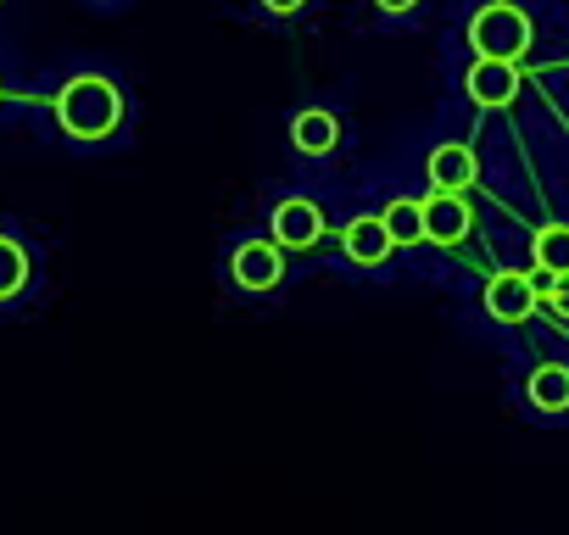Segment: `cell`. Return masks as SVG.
Wrapping results in <instances>:
<instances>
[{
    "mask_svg": "<svg viewBox=\"0 0 569 535\" xmlns=\"http://www.w3.org/2000/svg\"><path fill=\"white\" fill-rule=\"evenodd\" d=\"M268 229H273V245H279V251H313V245L325 240V206L308 201V195H284V201L273 206Z\"/></svg>",
    "mask_w": 569,
    "mask_h": 535,
    "instance_id": "3",
    "label": "cell"
},
{
    "mask_svg": "<svg viewBox=\"0 0 569 535\" xmlns=\"http://www.w3.org/2000/svg\"><path fill=\"white\" fill-rule=\"evenodd\" d=\"M547 307H552L558 319H569V274H552V285H547Z\"/></svg>",
    "mask_w": 569,
    "mask_h": 535,
    "instance_id": "15",
    "label": "cell"
},
{
    "mask_svg": "<svg viewBox=\"0 0 569 535\" xmlns=\"http://www.w3.org/2000/svg\"><path fill=\"white\" fill-rule=\"evenodd\" d=\"M23 285H29V256H23L18 240L0 234V302H12Z\"/></svg>",
    "mask_w": 569,
    "mask_h": 535,
    "instance_id": "14",
    "label": "cell"
},
{
    "mask_svg": "<svg viewBox=\"0 0 569 535\" xmlns=\"http://www.w3.org/2000/svg\"><path fill=\"white\" fill-rule=\"evenodd\" d=\"M57 123H62L68 140H84V145L107 140V134L123 123V95H118V84L101 79V73L68 79L62 95H57Z\"/></svg>",
    "mask_w": 569,
    "mask_h": 535,
    "instance_id": "1",
    "label": "cell"
},
{
    "mask_svg": "<svg viewBox=\"0 0 569 535\" xmlns=\"http://www.w3.org/2000/svg\"><path fill=\"white\" fill-rule=\"evenodd\" d=\"M475 179H480V162H475V151H469V145H458V140H452V145H436V151H430V184H436V190L463 195Z\"/></svg>",
    "mask_w": 569,
    "mask_h": 535,
    "instance_id": "9",
    "label": "cell"
},
{
    "mask_svg": "<svg viewBox=\"0 0 569 535\" xmlns=\"http://www.w3.org/2000/svg\"><path fill=\"white\" fill-rule=\"evenodd\" d=\"M375 7H380V12H391V18H408V12L419 7V0H375Z\"/></svg>",
    "mask_w": 569,
    "mask_h": 535,
    "instance_id": "16",
    "label": "cell"
},
{
    "mask_svg": "<svg viewBox=\"0 0 569 535\" xmlns=\"http://www.w3.org/2000/svg\"><path fill=\"white\" fill-rule=\"evenodd\" d=\"M525 396H530L536 413H569V369H563V363H541V369L530 374Z\"/></svg>",
    "mask_w": 569,
    "mask_h": 535,
    "instance_id": "11",
    "label": "cell"
},
{
    "mask_svg": "<svg viewBox=\"0 0 569 535\" xmlns=\"http://www.w3.org/2000/svg\"><path fill=\"white\" fill-rule=\"evenodd\" d=\"M463 90L475 107H508L519 95V62H491V57H475V68L463 73Z\"/></svg>",
    "mask_w": 569,
    "mask_h": 535,
    "instance_id": "6",
    "label": "cell"
},
{
    "mask_svg": "<svg viewBox=\"0 0 569 535\" xmlns=\"http://www.w3.org/2000/svg\"><path fill=\"white\" fill-rule=\"evenodd\" d=\"M469 229H475V212H469L463 195L436 190V195L425 201V240H436V245H463Z\"/></svg>",
    "mask_w": 569,
    "mask_h": 535,
    "instance_id": "7",
    "label": "cell"
},
{
    "mask_svg": "<svg viewBox=\"0 0 569 535\" xmlns=\"http://www.w3.org/2000/svg\"><path fill=\"white\" fill-rule=\"evenodd\" d=\"M262 7H268L273 18H291V12H302V0H262Z\"/></svg>",
    "mask_w": 569,
    "mask_h": 535,
    "instance_id": "17",
    "label": "cell"
},
{
    "mask_svg": "<svg viewBox=\"0 0 569 535\" xmlns=\"http://www.w3.org/2000/svg\"><path fill=\"white\" fill-rule=\"evenodd\" d=\"M229 280H234L240 291H251V296L279 291V280H284V256H279V245H273V240H240L234 256H229Z\"/></svg>",
    "mask_w": 569,
    "mask_h": 535,
    "instance_id": "4",
    "label": "cell"
},
{
    "mask_svg": "<svg viewBox=\"0 0 569 535\" xmlns=\"http://www.w3.org/2000/svg\"><path fill=\"white\" fill-rule=\"evenodd\" d=\"M536 302H541V291L530 274H491L486 280V313L497 324H525L536 313Z\"/></svg>",
    "mask_w": 569,
    "mask_h": 535,
    "instance_id": "5",
    "label": "cell"
},
{
    "mask_svg": "<svg viewBox=\"0 0 569 535\" xmlns=\"http://www.w3.org/2000/svg\"><path fill=\"white\" fill-rule=\"evenodd\" d=\"M291 140H297L302 157H330L341 145V123L330 112H297L291 118Z\"/></svg>",
    "mask_w": 569,
    "mask_h": 535,
    "instance_id": "10",
    "label": "cell"
},
{
    "mask_svg": "<svg viewBox=\"0 0 569 535\" xmlns=\"http://www.w3.org/2000/svg\"><path fill=\"white\" fill-rule=\"evenodd\" d=\"M380 218H386V229H391L397 245H419V240H425V201H408V195H402V201H391Z\"/></svg>",
    "mask_w": 569,
    "mask_h": 535,
    "instance_id": "13",
    "label": "cell"
},
{
    "mask_svg": "<svg viewBox=\"0 0 569 535\" xmlns=\"http://www.w3.org/2000/svg\"><path fill=\"white\" fill-rule=\"evenodd\" d=\"M341 245H347V256H352L358 268H380V262L397 251V240H391L386 218H352V223H347V234H341Z\"/></svg>",
    "mask_w": 569,
    "mask_h": 535,
    "instance_id": "8",
    "label": "cell"
},
{
    "mask_svg": "<svg viewBox=\"0 0 569 535\" xmlns=\"http://www.w3.org/2000/svg\"><path fill=\"white\" fill-rule=\"evenodd\" d=\"M530 256H536L541 274H569V223H547V229H536Z\"/></svg>",
    "mask_w": 569,
    "mask_h": 535,
    "instance_id": "12",
    "label": "cell"
},
{
    "mask_svg": "<svg viewBox=\"0 0 569 535\" xmlns=\"http://www.w3.org/2000/svg\"><path fill=\"white\" fill-rule=\"evenodd\" d=\"M469 46H475V57L519 62L530 51V18L519 7H508V0H491V7H480L469 18Z\"/></svg>",
    "mask_w": 569,
    "mask_h": 535,
    "instance_id": "2",
    "label": "cell"
}]
</instances>
